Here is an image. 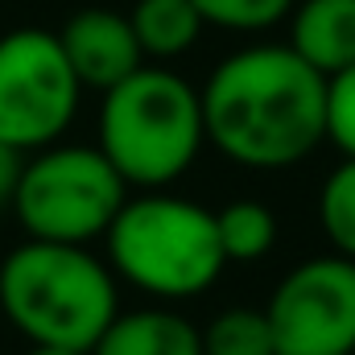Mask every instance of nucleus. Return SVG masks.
Returning a JSON list of instances; mask_svg holds the SVG:
<instances>
[{
    "instance_id": "f3484780",
    "label": "nucleus",
    "mask_w": 355,
    "mask_h": 355,
    "mask_svg": "<svg viewBox=\"0 0 355 355\" xmlns=\"http://www.w3.org/2000/svg\"><path fill=\"white\" fill-rule=\"evenodd\" d=\"M25 355H87V352H71V347H29Z\"/></svg>"
},
{
    "instance_id": "dca6fc26",
    "label": "nucleus",
    "mask_w": 355,
    "mask_h": 355,
    "mask_svg": "<svg viewBox=\"0 0 355 355\" xmlns=\"http://www.w3.org/2000/svg\"><path fill=\"white\" fill-rule=\"evenodd\" d=\"M327 141L355 157V62L327 79Z\"/></svg>"
},
{
    "instance_id": "9b49d317",
    "label": "nucleus",
    "mask_w": 355,
    "mask_h": 355,
    "mask_svg": "<svg viewBox=\"0 0 355 355\" xmlns=\"http://www.w3.org/2000/svg\"><path fill=\"white\" fill-rule=\"evenodd\" d=\"M128 21L141 42V54L157 62L182 58L202 37V17L194 0H137Z\"/></svg>"
},
{
    "instance_id": "f257e3e1",
    "label": "nucleus",
    "mask_w": 355,
    "mask_h": 355,
    "mask_svg": "<svg viewBox=\"0 0 355 355\" xmlns=\"http://www.w3.org/2000/svg\"><path fill=\"white\" fill-rule=\"evenodd\" d=\"M202 128L240 170L277 174L302 166L327 141V79L289 46H244L227 54L207 83Z\"/></svg>"
},
{
    "instance_id": "9d476101",
    "label": "nucleus",
    "mask_w": 355,
    "mask_h": 355,
    "mask_svg": "<svg viewBox=\"0 0 355 355\" xmlns=\"http://www.w3.org/2000/svg\"><path fill=\"white\" fill-rule=\"evenodd\" d=\"M87 355H202V335L186 314L162 302L120 310Z\"/></svg>"
},
{
    "instance_id": "2eb2a0df",
    "label": "nucleus",
    "mask_w": 355,
    "mask_h": 355,
    "mask_svg": "<svg viewBox=\"0 0 355 355\" xmlns=\"http://www.w3.org/2000/svg\"><path fill=\"white\" fill-rule=\"evenodd\" d=\"M297 0H194L202 25L232 29V33H261L281 25Z\"/></svg>"
},
{
    "instance_id": "39448f33",
    "label": "nucleus",
    "mask_w": 355,
    "mask_h": 355,
    "mask_svg": "<svg viewBox=\"0 0 355 355\" xmlns=\"http://www.w3.org/2000/svg\"><path fill=\"white\" fill-rule=\"evenodd\" d=\"M124 198L128 182L99 153V145L54 141L37 153H25L8 207L29 240L91 244L107 236Z\"/></svg>"
},
{
    "instance_id": "f8f14e48",
    "label": "nucleus",
    "mask_w": 355,
    "mask_h": 355,
    "mask_svg": "<svg viewBox=\"0 0 355 355\" xmlns=\"http://www.w3.org/2000/svg\"><path fill=\"white\" fill-rule=\"evenodd\" d=\"M215 232L227 265H252L277 244V215L257 198H236L223 211H215Z\"/></svg>"
},
{
    "instance_id": "0eeeda50",
    "label": "nucleus",
    "mask_w": 355,
    "mask_h": 355,
    "mask_svg": "<svg viewBox=\"0 0 355 355\" xmlns=\"http://www.w3.org/2000/svg\"><path fill=\"white\" fill-rule=\"evenodd\" d=\"M265 318L277 355H355V261L331 252L293 265Z\"/></svg>"
},
{
    "instance_id": "7ed1b4c3",
    "label": "nucleus",
    "mask_w": 355,
    "mask_h": 355,
    "mask_svg": "<svg viewBox=\"0 0 355 355\" xmlns=\"http://www.w3.org/2000/svg\"><path fill=\"white\" fill-rule=\"evenodd\" d=\"M99 153L137 190H166L186 174L202 145V99L182 75L141 67L99 103Z\"/></svg>"
},
{
    "instance_id": "423d86ee",
    "label": "nucleus",
    "mask_w": 355,
    "mask_h": 355,
    "mask_svg": "<svg viewBox=\"0 0 355 355\" xmlns=\"http://www.w3.org/2000/svg\"><path fill=\"white\" fill-rule=\"evenodd\" d=\"M83 83L71 71L58 33L21 25L0 37V141L37 153L67 137L79 116Z\"/></svg>"
},
{
    "instance_id": "4468645a",
    "label": "nucleus",
    "mask_w": 355,
    "mask_h": 355,
    "mask_svg": "<svg viewBox=\"0 0 355 355\" xmlns=\"http://www.w3.org/2000/svg\"><path fill=\"white\" fill-rule=\"evenodd\" d=\"M318 223L339 257L355 261V157L335 166L318 190Z\"/></svg>"
},
{
    "instance_id": "1a4fd4ad",
    "label": "nucleus",
    "mask_w": 355,
    "mask_h": 355,
    "mask_svg": "<svg viewBox=\"0 0 355 355\" xmlns=\"http://www.w3.org/2000/svg\"><path fill=\"white\" fill-rule=\"evenodd\" d=\"M322 79L355 62V0H297L289 12V42Z\"/></svg>"
},
{
    "instance_id": "6e6552de",
    "label": "nucleus",
    "mask_w": 355,
    "mask_h": 355,
    "mask_svg": "<svg viewBox=\"0 0 355 355\" xmlns=\"http://www.w3.org/2000/svg\"><path fill=\"white\" fill-rule=\"evenodd\" d=\"M58 42H62L71 71L91 91L116 87L120 79H128L132 71L145 67L132 21H128V12H116V8L91 4V8L71 12V21L58 29Z\"/></svg>"
},
{
    "instance_id": "a211bd4d",
    "label": "nucleus",
    "mask_w": 355,
    "mask_h": 355,
    "mask_svg": "<svg viewBox=\"0 0 355 355\" xmlns=\"http://www.w3.org/2000/svg\"><path fill=\"white\" fill-rule=\"evenodd\" d=\"M4 207H8V202H4V198H0V211H4Z\"/></svg>"
},
{
    "instance_id": "ddd939ff",
    "label": "nucleus",
    "mask_w": 355,
    "mask_h": 355,
    "mask_svg": "<svg viewBox=\"0 0 355 355\" xmlns=\"http://www.w3.org/2000/svg\"><path fill=\"white\" fill-rule=\"evenodd\" d=\"M198 335H202V355H277L265 310L252 306L219 310Z\"/></svg>"
},
{
    "instance_id": "20e7f679",
    "label": "nucleus",
    "mask_w": 355,
    "mask_h": 355,
    "mask_svg": "<svg viewBox=\"0 0 355 355\" xmlns=\"http://www.w3.org/2000/svg\"><path fill=\"white\" fill-rule=\"evenodd\" d=\"M103 248L116 281H128L157 302H190L207 293L227 268L215 211L166 190L124 198L103 236Z\"/></svg>"
},
{
    "instance_id": "f03ea898",
    "label": "nucleus",
    "mask_w": 355,
    "mask_h": 355,
    "mask_svg": "<svg viewBox=\"0 0 355 355\" xmlns=\"http://www.w3.org/2000/svg\"><path fill=\"white\" fill-rule=\"evenodd\" d=\"M0 314L29 347L91 352L120 314V281L87 244L25 236L0 257Z\"/></svg>"
}]
</instances>
